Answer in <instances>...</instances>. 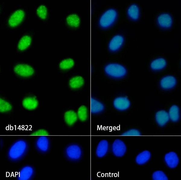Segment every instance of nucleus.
Here are the masks:
<instances>
[{
  "label": "nucleus",
  "mask_w": 181,
  "mask_h": 180,
  "mask_svg": "<svg viewBox=\"0 0 181 180\" xmlns=\"http://www.w3.org/2000/svg\"><path fill=\"white\" fill-rule=\"evenodd\" d=\"M27 147V144L25 141L22 140L17 141L11 146L9 150V157L12 160L19 159L25 153Z\"/></svg>",
  "instance_id": "obj_1"
},
{
  "label": "nucleus",
  "mask_w": 181,
  "mask_h": 180,
  "mask_svg": "<svg viewBox=\"0 0 181 180\" xmlns=\"http://www.w3.org/2000/svg\"><path fill=\"white\" fill-rule=\"evenodd\" d=\"M105 71L109 75L116 78L122 77L126 73V70L123 66L115 63L107 65L105 67Z\"/></svg>",
  "instance_id": "obj_2"
},
{
  "label": "nucleus",
  "mask_w": 181,
  "mask_h": 180,
  "mask_svg": "<svg viewBox=\"0 0 181 180\" xmlns=\"http://www.w3.org/2000/svg\"><path fill=\"white\" fill-rule=\"evenodd\" d=\"M117 16V12L113 8L106 11L101 15L99 20L101 26L106 28L111 25L114 21Z\"/></svg>",
  "instance_id": "obj_3"
},
{
  "label": "nucleus",
  "mask_w": 181,
  "mask_h": 180,
  "mask_svg": "<svg viewBox=\"0 0 181 180\" xmlns=\"http://www.w3.org/2000/svg\"><path fill=\"white\" fill-rule=\"evenodd\" d=\"M14 72L18 75L23 77H28L34 73L33 69L30 66L25 64H18L14 68Z\"/></svg>",
  "instance_id": "obj_4"
},
{
  "label": "nucleus",
  "mask_w": 181,
  "mask_h": 180,
  "mask_svg": "<svg viewBox=\"0 0 181 180\" xmlns=\"http://www.w3.org/2000/svg\"><path fill=\"white\" fill-rule=\"evenodd\" d=\"M67 156L72 160H77L81 157V150L80 147L76 144H72L68 146L66 150Z\"/></svg>",
  "instance_id": "obj_5"
},
{
  "label": "nucleus",
  "mask_w": 181,
  "mask_h": 180,
  "mask_svg": "<svg viewBox=\"0 0 181 180\" xmlns=\"http://www.w3.org/2000/svg\"><path fill=\"white\" fill-rule=\"evenodd\" d=\"M113 153L118 157L122 156L126 151V147L124 142L119 139H116L112 146Z\"/></svg>",
  "instance_id": "obj_6"
},
{
  "label": "nucleus",
  "mask_w": 181,
  "mask_h": 180,
  "mask_svg": "<svg viewBox=\"0 0 181 180\" xmlns=\"http://www.w3.org/2000/svg\"><path fill=\"white\" fill-rule=\"evenodd\" d=\"M24 16V11L21 9L15 11L10 16L8 23L11 27H15L22 21Z\"/></svg>",
  "instance_id": "obj_7"
},
{
  "label": "nucleus",
  "mask_w": 181,
  "mask_h": 180,
  "mask_svg": "<svg viewBox=\"0 0 181 180\" xmlns=\"http://www.w3.org/2000/svg\"><path fill=\"white\" fill-rule=\"evenodd\" d=\"M113 105L116 109L120 111H124L129 108L130 102L127 98L121 96L117 97L114 99Z\"/></svg>",
  "instance_id": "obj_8"
},
{
  "label": "nucleus",
  "mask_w": 181,
  "mask_h": 180,
  "mask_svg": "<svg viewBox=\"0 0 181 180\" xmlns=\"http://www.w3.org/2000/svg\"><path fill=\"white\" fill-rule=\"evenodd\" d=\"M164 160L167 165L171 168L176 167L179 161L177 154L173 152L167 154L165 156Z\"/></svg>",
  "instance_id": "obj_9"
},
{
  "label": "nucleus",
  "mask_w": 181,
  "mask_h": 180,
  "mask_svg": "<svg viewBox=\"0 0 181 180\" xmlns=\"http://www.w3.org/2000/svg\"><path fill=\"white\" fill-rule=\"evenodd\" d=\"M176 81L172 76H167L163 77L160 81V85L165 89H169L174 87L176 85Z\"/></svg>",
  "instance_id": "obj_10"
},
{
  "label": "nucleus",
  "mask_w": 181,
  "mask_h": 180,
  "mask_svg": "<svg viewBox=\"0 0 181 180\" xmlns=\"http://www.w3.org/2000/svg\"><path fill=\"white\" fill-rule=\"evenodd\" d=\"M124 38L122 35H116L110 41L109 44V48L111 51H115L121 47Z\"/></svg>",
  "instance_id": "obj_11"
},
{
  "label": "nucleus",
  "mask_w": 181,
  "mask_h": 180,
  "mask_svg": "<svg viewBox=\"0 0 181 180\" xmlns=\"http://www.w3.org/2000/svg\"><path fill=\"white\" fill-rule=\"evenodd\" d=\"M157 21L160 26L168 28L172 24V19L171 16L169 14L164 13L161 14L158 17Z\"/></svg>",
  "instance_id": "obj_12"
},
{
  "label": "nucleus",
  "mask_w": 181,
  "mask_h": 180,
  "mask_svg": "<svg viewBox=\"0 0 181 180\" xmlns=\"http://www.w3.org/2000/svg\"><path fill=\"white\" fill-rule=\"evenodd\" d=\"M155 119L158 124L160 126H163L168 122L170 118L168 113L164 110H162L156 113Z\"/></svg>",
  "instance_id": "obj_13"
},
{
  "label": "nucleus",
  "mask_w": 181,
  "mask_h": 180,
  "mask_svg": "<svg viewBox=\"0 0 181 180\" xmlns=\"http://www.w3.org/2000/svg\"><path fill=\"white\" fill-rule=\"evenodd\" d=\"M34 171L33 168L29 166H26L23 168L20 171L18 179L20 180H27L33 176Z\"/></svg>",
  "instance_id": "obj_14"
},
{
  "label": "nucleus",
  "mask_w": 181,
  "mask_h": 180,
  "mask_svg": "<svg viewBox=\"0 0 181 180\" xmlns=\"http://www.w3.org/2000/svg\"><path fill=\"white\" fill-rule=\"evenodd\" d=\"M108 148V143L106 140H101L99 143L96 149V154L99 157H104L107 153Z\"/></svg>",
  "instance_id": "obj_15"
},
{
  "label": "nucleus",
  "mask_w": 181,
  "mask_h": 180,
  "mask_svg": "<svg viewBox=\"0 0 181 180\" xmlns=\"http://www.w3.org/2000/svg\"><path fill=\"white\" fill-rule=\"evenodd\" d=\"M36 145L40 151L43 152L47 151L49 147V141L48 137L45 136H40L37 139Z\"/></svg>",
  "instance_id": "obj_16"
},
{
  "label": "nucleus",
  "mask_w": 181,
  "mask_h": 180,
  "mask_svg": "<svg viewBox=\"0 0 181 180\" xmlns=\"http://www.w3.org/2000/svg\"><path fill=\"white\" fill-rule=\"evenodd\" d=\"M22 105L26 109L29 110H32L37 107L38 102L35 98L31 97H27L23 99Z\"/></svg>",
  "instance_id": "obj_17"
},
{
  "label": "nucleus",
  "mask_w": 181,
  "mask_h": 180,
  "mask_svg": "<svg viewBox=\"0 0 181 180\" xmlns=\"http://www.w3.org/2000/svg\"><path fill=\"white\" fill-rule=\"evenodd\" d=\"M64 117L65 122L69 126H71L74 124L78 118L77 114L72 110H69L66 112Z\"/></svg>",
  "instance_id": "obj_18"
},
{
  "label": "nucleus",
  "mask_w": 181,
  "mask_h": 180,
  "mask_svg": "<svg viewBox=\"0 0 181 180\" xmlns=\"http://www.w3.org/2000/svg\"><path fill=\"white\" fill-rule=\"evenodd\" d=\"M104 108L103 105L95 99L91 98V111L92 113H97L102 111Z\"/></svg>",
  "instance_id": "obj_19"
},
{
  "label": "nucleus",
  "mask_w": 181,
  "mask_h": 180,
  "mask_svg": "<svg viewBox=\"0 0 181 180\" xmlns=\"http://www.w3.org/2000/svg\"><path fill=\"white\" fill-rule=\"evenodd\" d=\"M84 81L81 76H77L71 78L69 81L70 87L73 89H77L81 87L84 84Z\"/></svg>",
  "instance_id": "obj_20"
},
{
  "label": "nucleus",
  "mask_w": 181,
  "mask_h": 180,
  "mask_svg": "<svg viewBox=\"0 0 181 180\" xmlns=\"http://www.w3.org/2000/svg\"><path fill=\"white\" fill-rule=\"evenodd\" d=\"M168 114L170 119L173 122L177 121L179 118V107L173 105L169 110Z\"/></svg>",
  "instance_id": "obj_21"
},
{
  "label": "nucleus",
  "mask_w": 181,
  "mask_h": 180,
  "mask_svg": "<svg viewBox=\"0 0 181 180\" xmlns=\"http://www.w3.org/2000/svg\"><path fill=\"white\" fill-rule=\"evenodd\" d=\"M67 24L74 27H78L80 23V20L79 16L75 14H72L68 15L66 19Z\"/></svg>",
  "instance_id": "obj_22"
},
{
  "label": "nucleus",
  "mask_w": 181,
  "mask_h": 180,
  "mask_svg": "<svg viewBox=\"0 0 181 180\" xmlns=\"http://www.w3.org/2000/svg\"><path fill=\"white\" fill-rule=\"evenodd\" d=\"M166 65V60L163 58H159L153 61L151 64V67L154 70H159L163 69Z\"/></svg>",
  "instance_id": "obj_23"
},
{
  "label": "nucleus",
  "mask_w": 181,
  "mask_h": 180,
  "mask_svg": "<svg viewBox=\"0 0 181 180\" xmlns=\"http://www.w3.org/2000/svg\"><path fill=\"white\" fill-rule=\"evenodd\" d=\"M31 38L30 36L25 35L22 37L20 40L17 45L18 48L21 50L26 49L30 44Z\"/></svg>",
  "instance_id": "obj_24"
},
{
  "label": "nucleus",
  "mask_w": 181,
  "mask_h": 180,
  "mask_svg": "<svg viewBox=\"0 0 181 180\" xmlns=\"http://www.w3.org/2000/svg\"><path fill=\"white\" fill-rule=\"evenodd\" d=\"M150 152L145 150L139 154L136 158V161L139 164H142L146 163L150 159Z\"/></svg>",
  "instance_id": "obj_25"
},
{
  "label": "nucleus",
  "mask_w": 181,
  "mask_h": 180,
  "mask_svg": "<svg viewBox=\"0 0 181 180\" xmlns=\"http://www.w3.org/2000/svg\"><path fill=\"white\" fill-rule=\"evenodd\" d=\"M127 12L131 18L134 20L137 19L139 15V8L136 5L133 4L129 8Z\"/></svg>",
  "instance_id": "obj_26"
},
{
  "label": "nucleus",
  "mask_w": 181,
  "mask_h": 180,
  "mask_svg": "<svg viewBox=\"0 0 181 180\" xmlns=\"http://www.w3.org/2000/svg\"><path fill=\"white\" fill-rule=\"evenodd\" d=\"M78 117L81 121H86L87 118V109L84 105L81 106L78 109L77 113Z\"/></svg>",
  "instance_id": "obj_27"
},
{
  "label": "nucleus",
  "mask_w": 181,
  "mask_h": 180,
  "mask_svg": "<svg viewBox=\"0 0 181 180\" xmlns=\"http://www.w3.org/2000/svg\"><path fill=\"white\" fill-rule=\"evenodd\" d=\"M74 65V61L71 58H68L62 60L60 63L59 66L62 69L66 70L71 68Z\"/></svg>",
  "instance_id": "obj_28"
},
{
  "label": "nucleus",
  "mask_w": 181,
  "mask_h": 180,
  "mask_svg": "<svg viewBox=\"0 0 181 180\" xmlns=\"http://www.w3.org/2000/svg\"><path fill=\"white\" fill-rule=\"evenodd\" d=\"M11 108L12 106L8 102L2 99H0V111L1 112L9 111Z\"/></svg>",
  "instance_id": "obj_29"
},
{
  "label": "nucleus",
  "mask_w": 181,
  "mask_h": 180,
  "mask_svg": "<svg viewBox=\"0 0 181 180\" xmlns=\"http://www.w3.org/2000/svg\"><path fill=\"white\" fill-rule=\"evenodd\" d=\"M37 13L38 16L42 19H45L47 16V9L43 5H40L37 8Z\"/></svg>",
  "instance_id": "obj_30"
},
{
  "label": "nucleus",
  "mask_w": 181,
  "mask_h": 180,
  "mask_svg": "<svg viewBox=\"0 0 181 180\" xmlns=\"http://www.w3.org/2000/svg\"><path fill=\"white\" fill-rule=\"evenodd\" d=\"M152 178L154 180H167L168 178L165 173L161 171L155 172L153 174Z\"/></svg>",
  "instance_id": "obj_31"
},
{
  "label": "nucleus",
  "mask_w": 181,
  "mask_h": 180,
  "mask_svg": "<svg viewBox=\"0 0 181 180\" xmlns=\"http://www.w3.org/2000/svg\"><path fill=\"white\" fill-rule=\"evenodd\" d=\"M122 136H140L141 133L138 130L132 129L129 130L121 134Z\"/></svg>",
  "instance_id": "obj_32"
},
{
  "label": "nucleus",
  "mask_w": 181,
  "mask_h": 180,
  "mask_svg": "<svg viewBox=\"0 0 181 180\" xmlns=\"http://www.w3.org/2000/svg\"><path fill=\"white\" fill-rule=\"evenodd\" d=\"M49 133L46 130L44 129H40L38 130L31 134L33 136H46L48 135Z\"/></svg>",
  "instance_id": "obj_33"
}]
</instances>
